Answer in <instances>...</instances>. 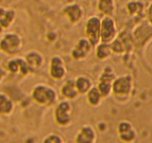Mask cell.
Returning a JSON list of instances; mask_svg holds the SVG:
<instances>
[{"label": "cell", "mask_w": 152, "mask_h": 143, "mask_svg": "<svg viewBox=\"0 0 152 143\" xmlns=\"http://www.w3.org/2000/svg\"><path fill=\"white\" fill-rule=\"evenodd\" d=\"M50 74L54 80H62L66 74V68L63 60L55 56L50 60Z\"/></svg>", "instance_id": "cell-9"}, {"label": "cell", "mask_w": 152, "mask_h": 143, "mask_svg": "<svg viewBox=\"0 0 152 143\" xmlns=\"http://www.w3.org/2000/svg\"><path fill=\"white\" fill-rule=\"evenodd\" d=\"M86 94H87V101L90 105L95 107L100 105L103 97L101 95L97 87L93 86Z\"/></svg>", "instance_id": "cell-18"}, {"label": "cell", "mask_w": 152, "mask_h": 143, "mask_svg": "<svg viewBox=\"0 0 152 143\" xmlns=\"http://www.w3.org/2000/svg\"><path fill=\"white\" fill-rule=\"evenodd\" d=\"M74 83L80 95L86 94L94 86L91 79L83 75L77 77L74 80Z\"/></svg>", "instance_id": "cell-15"}, {"label": "cell", "mask_w": 152, "mask_h": 143, "mask_svg": "<svg viewBox=\"0 0 152 143\" xmlns=\"http://www.w3.org/2000/svg\"><path fill=\"white\" fill-rule=\"evenodd\" d=\"M63 142L64 140L60 136L55 133L49 134L45 137V139L43 140V142Z\"/></svg>", "instance_id": "cell-22"}, {"label": "cell", "mask_w": 152, "mask_h": 143, "mask_svg": "<svg viewBox=\"0 0 152 143\" xmlns=\"http://www.w3.org/2000/svg\"><path fill=\"white\" fill-rule=\"evenodd\" d=\"M66 16L73 23H77L83 17V11L77 4L69 5L64 10Z\"/></svg>", "instance_id": "cell-17"}, {"label": "cell", "mask_w": 152, "mask_h": 143, "mask_svg": "<svg viewBox=\"0 0 152 143\" xmlns=\"http://www.w3.org/2000/svg\"><path fill=\"white\" fill-rule=\"evenodd\" d=\"M32 98L35 102L40 105L50 106L57 100L56 91L51 86L45 84H38L34 88Z\"/></svg>", "instance_id": "cell-2"}, {"label": "cell", "mask_w": 152, "mask_h": 143, "mask_svg": "<svg viewBox=\"0 0 152 143\" xmlns=\"http://www.w3.org/2000/svg\"><path fill=\"white\" fill-rule=\"evenodd\" d=\"M99 11L106 16H112L116 10V4L114 0H99L98 4Z\"/></svg>", "instance_id": "cell-19"}, {"label": "cell", "mask_w": 152, "mask_h": 143, "mask_svg": "<svg viewBox=\"0 0 152 143\" xmlns=\"http://www.w3.org/2000/svg\"><path fill=\"white\" fill-rule=\"evenodd\" d=\"M134 89V80L129 74L116 77L112 85L111 94L118 101H126L131 96Z\"/></svg>", "instance_id": "cell-1"}, {"label": "cell", "mask_w": 152, "mask_h": 143, "mask_svg": "<svg viewBox=\"0 0 152 143\" xmlns=\"http://www.w3.org/2000/svg\"><path fill=\"white\" fill-rule=\"evenodd\" d=\"M3 50L10 55L18 53L22 48V40L16 34H8L5 35L1 43Z\"/></svg>", "instance_id": "cell-7"}, {"label": "cell", "mask_w": 152, "mask_h": 143, "mask_svg": "<svg viewBox=\"0 0 152 143\" xmlns=\"http://www.w3.org/2000/svg\"><path fill=\"white\" fill-rule=\"evenodd\" d=\"M100 27L101 20L97 16H91L86 22V38L89 40L93 47H96L100 43Z\"/></svg>", "instance_id": "cell-6"}, {"label": "cell", "mask_w": 152, "mask_h": 143, "mask_svg": "<svg viewBox=\"0 0 152 143\" xmlns=\"http://www.w3.org/2000/svg\"><path fill=\"white\" fill-rule=\"evenodd\" d=\"M117 77L114 69L111 66H107L102 71L99 78L97 89L103 98H108L111 95L112 85Z\"/></svg>", "instance_id": "cell-3"}, {"label": "cell", "mask_w": 152, "mask_h": 143, "mask_svg": "<svg viewBox=\"0 0 152 143\" xmlns=\"http://www.w3.org/2000/svg\"><path fill=\"white\" fill-rule=\"evenodd\" d=\"M72 116V107L68 101H61L56 105L54 110V118L56 124L61 127L70 125Z\"/></svg>", "instance_id": "cell-5"}, {"label": "cell", "mask_w": 152, "mask_h": 143, "mask_svg": "<svg viewBox=\"0 0 152 143\" xmlns=\"http://www.w3.org/2000/svg\"><path fill=\"white\" fill-rule=\"evenodd\" d=\"M14 109V104L7 95H0V113L9 114Z\"/></svg>", "instance_id": "cell-21"}, {"label": "cell", "mask_w": 152, "mask_h": 143, "mask_svg": "<svg viewBox=\"0 0 152 143\" xmlns=\"http://www.w3.org/2000/svg\"><path fill=\"white\" fill-rule=\"evenodd\" d=\"M61 94L65 98L70 100L74 99L78 97L80 93L76 87L74 80H70L65 82V84L61 88Z\"/></svg>", "instance_id": "cell-16"}, {"label": "cell", "mask_w": 152, "mask_h": 143, "mask_svg": "<svg viewBox=\"0 0 152 143\" xmlns=\"http://www.w3.org/2000/svg\"><path fill=\"white\" fill-rule=\"evenodd\" d=\"M92 48L93 46L87 38L80 39L72 50V57L76 60H83L88 57Z\"/></svg>", "instance_id": "cell-8"}, {"label": "cell", "mask_w": 152, "mask_h": 143, "mask_svg": "<svg viewBox=\"0 0 152 143\" xmlns=\"http://www.w3.org/2000/svg\"><path fill=\"white\" fill-rule=\"evenodd\" d=\"M113 53L111 48V44H107V43H100L96 46V55L98 59L101 60H106Z\"/></svg>", "instance_id": "cell-20"}, {"label": "cell", "mask_w": 152, "mask_h": 143, "mask_svg": "<svg viewBox=\"0 0 152 143\" xmlns=\"http://www.w3.org/2000/svg\"><path fill=\"white\" fill-rule=\"evenodd\" d=\"M117 130L120 139L125 142H132L136 137V131L129 122L123 121L120 122Z\"/></svg>", "instance_id": "cell-12"}, {"label": "cell", "mask_w": 152, "mask_h": 143, "mask_svg": "<svg viewBox=\"0 0 152 143\" xmlns=\"http://www.w3.org/2000/svg\"><path fill=\"white\" fill-rule=\"evenodd\" d=\"M28 66L30 72H34L41 69L44 64V58L42 54L37 51H31L28 52L25 58Z\"/></svg>", "instance_id": "cell-10"}, {"label": "cell", "mask_w": 152, "mask_h": 143, "mask_svg": "<svg viewBox=\"0 0 152 143\" xmlns=\"http://www.w3.org/2000/svg\"><path fill=\"white\" fill-rule=\"evenodd\" d=\"M129 37L128 36H119L111 43V48L113 53L123 54L129 46Z\"/></svg>", "instance_id": "cell-14"}, {"label": "cell", "mask_w": 152, "mask_h": 143, "mask_svg": "<svg viewBox=\"0 0 152 143\" xmlns=\"http://www.w3.org/2000/svg\"><path fill=\"white\" fill-rule=\"evenodd\" d=\"M96 133L91 125H85L79 130L76 136V142L92 143L96 142Z\"/></svg>", "instance_id": "cell-11"}, {"label": "cell", "mask_w": 152, "mask_h": 143, "mask_svg": "<svg viewBox=\"0 0 152 143\" xmlns=\"http://www.w3.org/2000/svg\"><path fill=\"white\" fill-rule=\"evenodd\" d=\"M117 36L116 21L111 16H106L101 21L100 43L111 44Z\"/></svg>", "instance_id": "cell-4"}, {"label": "cell", "mask_w": 152, "mask_h": 143, "mask_svg": "<svg viewBox=\"0 0 152 143\" xmlns=\"http://www.w3.org/2000/svg\"><path fill=\"white\" fill-rule=\"evenodd\" d=\"M8 69L13 74H20L22 75L28 74L30 72L26 61L23 58H13L9 62Z\"/></svg>", "instance_id": "cell-13"}]
</instances>
